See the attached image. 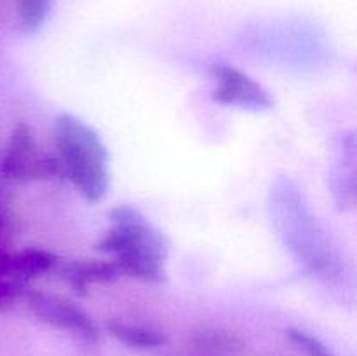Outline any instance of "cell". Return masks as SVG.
Wrapping results in <instances>:
<instances>
[{"mask_svg": "<svg viewBox=\"0 0 357 356\" xmlns=\"http://www.w3.org/2000/svg\"><path fill=\"white\" fill-rule=\"evenodd\" d=\"M108 220L110 227L98 243V250L114 255L121 274L150 283L164 281L169 239L135 206H115Z\"/></svg>", "mask_w": 357, "mask_h": 356, "instance_id": "6da1fadb", "label": "cell"}, {"mask_svg": "<svg viewBox=\"0 0 357 356\" xmlns=\"http://www.w3.org/2000/svg\"><path fill=\"white\" fill-rule=\"evenodd\" d=\"M54 143L63 175L87 201H101L108 191V150L96 129L72 114L54 121Z\"/></svg>", "mask_w": 357, "mask_h": 356, "instance_id": "7a4b0ae2", "label": "cell"}, {"mask_svg": "<svg viewBox=\"0 0 357 356\" xmlns=\"http://www.w3.org/2000/svg\"><path fill=\"white\" fill-rule=\"evenodd\" d=\"M2 171L14 180H47L63 175L58 159L42 154L24 122L14 128L2 161Z\"/></svg>", "mask_w": 357, "mask_h": 356, "instance_id": "3957f363", "label": "cell"}, {"mask_svg": "<svg viewBox=\"0 0 357 356\" xmlns=\"http://www.w3.org/2000/svg\"><path fill=\"white\" fill-rule=\"evenodd\" d=\"M211 77L215 80L211 100L215 103L251 112H265L274 108L272 94L237 66L220 63L211 68Z\"/></svg>", "mask_w": 357, "mask_h": 356, "instance_id": "277c9868", "label": "cell"}, {"mask_svg": "<svg viewBox=\"0 0 357 356\" xmlns=\"http://www.w3.org/2000/svg\"><path fill=\"white\" fill-rule=\"evenodd\" d=\"M28 306L40 321L59 330L70 332L84 341L94 342L100 335L93 318L66 297L56 295V293L31 292L28 295Z\"/></svg>", "mask_w": 357, "mask_h": 356, "instance_id": "5b68a950", "label": "cell"}, {"mask_svg": "<svg viewBox=\"0 0 357 356\" xmlns=\"http://www.w3.org/2000/svg\"><path fill=\"white\" fill-rule=\"evenodd\" d=\"M121 276L117 264L114 260H73L63 269V278L80 295H86L91 285H105L112 283Z\"/></svg>", "mask_w": 357, "mask_h": 356, "instance_id": "8992f818", "label": "cell"}, {"mask_svg": "<svg viewBox=\"0 0 357 356\" xmlns=\"http://www.w3.org/2000/svg\"><path fill=\"white\" fill-rule=\"evenodd\" d=\"M108 330L119 342L131 349H157L162 348L167 342L166 334L155 330V328L143 327V325L115 321V323L108 325Z\"/></svg>", "mask_w": 357, "mask_h": 356, "instance_id": "52a82bcc", "label": "cell"}, {"mask_svg": "<svg viewBox=\"0 0 357 356\" xmlns=\"http://www.w3.org/2000/svg\"><path fill=\"white\" fill-rule=\"evenodd\" d=\"M56 264H58L56 255L42 248H26V250L13 253L14 271L23 283L45 274L54 269Z\"/></svg>", "mask_w": 357, "mask_h": 356, "instance_id": "ba28073f", "label": "cell"}, {"mask_svg": "<svg viewBox=\"0 0 357 356\" xmlns=\"http://www.w3.org/2000/svg\"><path fill=\"white\" fill-rule=\"evenodd\" d=\"M52 0H17V23L26 34H33L47 20Z\"/></svg>", "mask_w": 357, "mask_h": 356, "instance_id": "9c48e42d", "label": "cell"}, {"mask_svg": "<svg viewBox=\"0 0 357 356\" xmlns=\"http://www.w3.org/2000/svg\"><path fill=\"white\" fill-rule=\"evenodd\" d=\"M286 337L289 339L293 346L296 349L303 353L307 356H335L331 349H328V346L324 342H321L319 339L310 335L309 332L300 330V328H288L286 330Z\"/></svg>", "mask_w": 357, "mask_h": 356, "instance_id": "30bf717a", "label": "cell"}]
</instances>
